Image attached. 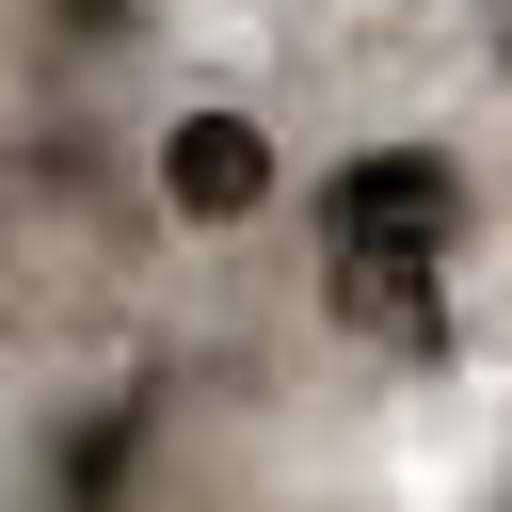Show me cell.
<instances>
[{"label": "cell", "mask_w": 512, "mask_h": 512, "mask_svg": "<svg viewBox=\"0 0 512 512\" xmlns=\"http://www.w3.org/2000/svg\"><path fill=\"white\" fill-rule=\"evenodd\" d=\"M480 256V176L448 144H368L320 176V320L352 352H432Z\"/></svg>", "instance_id": "6da1fadb"}, {"label": "cell", "mask_w": 512, "mask_h": 512, "mask_svg": "<svg viewBox=\"0 0 512 512\" xmlns=\"http://www.w3.org/2000/svg\"><path fill=\"white\" fill-rule=\"evenodd\" d=\"M144 192H160L176 240H240V224L288 192V144H272L256 96H176V112L144 128Z\"/></svg>", "instance_id": "7a4b0ae2"}]
</instances>
